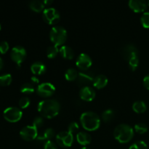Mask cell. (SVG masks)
<instances>
[{
    "label": "cell",
    "instance_id": "1",
    "mask_svg": "<svg viewBox=\"0 0 149 149\" xmlns=\"http://www.w3.org/2000/svg\"><path fill=\"white\" fill-rule=\"evenodd\" d=\"M61 106L58 100L54 99H47L42 100L38 104V111L44 117L51 119L58 114Z\"/></svg>",
    "mask_w": 149,
    "mask_h": 149
},
{
    "label": "cell",
    "instance_id": "2",
    "mask_svg": "<svg viewBox=\"0 0 149 149\" xmlns=\"http://www.w3.org/2000/svg\"><path fill=\"white\" fill-rule=\"evenodd\" d=\"M81 125L88 131H94L98 129L100 125V119L97 113L92 111L84 112L80 117Z\"/></svg>",
    "mask_w": 149,
    "mask_h": 149
},
{
    "label": "cell",
    "instance_id": "3",
    "mask_svg": "<svg viewBox=\"0 0 149 149\" xmlns=\"http://www.w3.org/2000/svg\"><path fill=\"white\" fill-rule=\"evenodd\" d=\"M116 140L121 143H126L130 141L134 136L133 128L127 124L119 125L113 131Z\"/></svg>",
    "mask_w": 149,
    "mask_h": 149
},
{
    "label": "cell",
    "instance_id": "4",
    "mask_svg": "<svg viewBox=\"0 0 149 149\" xmlns=\"http://www.w3.org/2000/svg\"><path fill=\"white\" fill-rule=\"evenodd\" d=\"M49 38L54 45L63 46L67 39L66 30L61 26H54L49 32Z\"/></svg>",
    "mask_w": 149,
    "mask_h": 149
},
{
    "label": "cell",
    "instance_id": "5",
    "mask_svg": "<svg viewBox=\"0 0 149 149\" xmlns=\"http://www.w3.org/2000/svg\"><path fill=\"white\" fill-rule=\"evenodd\" d=\"M4 118L9 122H17L23 116V112L17 107H9L4 111Z\"/></svg>",
    "mask_w": 149,
    "mask_h": 149
},
{
    "label": "cell",
    "instance_id": "6",
    "mask_svg": "<svg viewBox=\"0 0 149 149\" xmlns=\"http://www.w3.org/2000/svg\"><path fill=\"white\" fill-rule=\"evenodd\" d=\"M56 141L61 147L68 148L71 146L74 142V135L68 131H63L56 135Z\"/></svg>",
    "mask_w": 149,
    "mask_h": 149
},
{
    "label": "cell",
    "instance_id": "7",
    "mask_svg": "<svg viewBox=\"0 0 149 149\" xmlns=\"http://www.w3.org/2000/svg\"><path fill=\"white\" fill-rule=\"evenodd\" d=\"M43 18L45 22L49 24H55L60 20V14L56 9L53 7H49L44 10Z\"/></svg>",
    "mask_w": 149,
    "mask_h": 149
},
{
    "label": "cell",
    "instance_id": "8",
    "mask_svg": "<svg viewBox=\"0 0 149 149\" xmlns=\"http://www.w3.org/2000/svg\"><path fill=\"white\" fill-rule=\"evenodd\" d=\"M38 135H39L38 129L35 127L33 125H28V126L24 127L20 132V137L23 140L27 141L36 139Z\"/></svg>",
    "mask_w": 149,
    "mask_h": 149
},
{
    "label": "cell",
    "instance_id": "9",
    "mask_svg": "<svg viewBox=\"0 0 149 149\" xmlns=\"http://www.w3.org/2000/svg\"><path fill=\"white\" fill-rule=\"evenodd\" d=\"M12 60L20 65V63L25 60L26 57V51L22 46H15L12 49L10 53Z\"/></svg>",
    "mask_w": 149,
    "mask_h": 149
},
{
    "label": "cell",
    "instance_id": "10",
    "mask_svg": "<svg viewBox=\"0 0 149 149\" xmlns=\"http://www.w3.org/2000/svg\"><path fill=\"white\" fill-rule=\"evenodd\" d=\"M38 95L43 97H47L52 95L55 92V87L49 82H43L39 84L36 89Z\"/></svg>",
    "mask_w": 149,
    "mask_h": 149
},
{
    "label": "cell",
    "instance_id": "11",
    "mask_svg": "<svg viewBox=\"0 0 149 149\" xmlns=\"http://www.w3.org/2000/svg\"><path fill=\"white\" fill-rule=\"evenodd\" d=\"M93 61L91 58L86 53H81L77 57L76 61V65L79 69L87 71L92 65Z\"/></svg>",
    "mask_w": 149,
    "mask_h": 149
},
{
    "label": "cell",
    "instance_id": "12",
    "mask_svg": "<svg viewBox=\"0 0 149 149\" xmlns=\"http://www.w3.org/2000/svg\"><path fill=\"white\" fill-rule=\"evenodd\" d=\"M94 73L93 71H84V72L79 73L78 77H77V83L78 84L81 86H87V84L93 83L94 81Z\"/></svg>",
    "mask_w": 149,
    "mask_h": 149
},
{
    "label": "cell",
    "instance_id": "13",
    "mask_svg": "<svg viewBox=\"0 0 149 149\" xmlns=\"http://www.w3.org/2000/svg\"><path fill=\"white\" fill-rule=\"evenodd\" d=\"M79 96L83 100L92 101L95 97V91L92 87H89V86H85L80 90Z\"/></svg>",
    "mask_w": 149,
    "mask_h": 149
},
{
    "label": "cell",
    "instance_id": "14",
    "mask_svg": "<svg viewBox=\"0 0 149 149\" xmlns=\"http://www.w3.org/2000/svg\"><path fill=\"white\" fill-rule=\"evenodd\" d=\"M122 55L125 59L129 61L132 57L138 56V50L134 45L128 44L122 49Z\"/></svg>",
    "mask_w": 149,
    "mask_h": 149
},
{
    "label": "cell",
    "instance_id": "15",
    "mask_svg": "<svg viewBox=\"0 0 149 149\" xmlns=\"http://www.w3.org/2000/svg\"><path fill=\"white\" fill-rule=\"evenodd\" d=\"M128 4H129L130 7L135 13L143 12L147 8V5H148L146 1H143V0H130Z\"/></svg>",
    "mask_w": 149,
    "mask_h": 149
},
{
    "label": "cell",
    "instance_id": "16",
    "mask_svg": "<svg viewBox=\"0 0 149 149\" xmlns=\"http://www.w3.org/2000/svg\"><path fill=\"white\" fill-rule=\"evenodd\" d=\"M55 131L52 128H47L42 133L38 135L36 140L38 141H44L45 143L47 141H50L51 138L55 136Z\"/></svg>",
    "mask_w": 149,
    "mask_h": 149
},
{
    "label": "cell",
    "instance_id": "17",
    "mask_svg": "<svg viewBox=\"0 0 149 149\" xmlns=\"http://www.w3.org/2000/svg\"><path fill=\"white\" fill-rule=\"evenodd\" d=\"M108 83V78L103 74H100L95 77L93 86L97 89H101L106 87Z\"/></svg>",
    "mask_w": 149,
    "mask_h": 149
},
{
    "label": "cell",
    "instance_id": "18",
    "mask_svg": "<svg viewBox=\"0 0 149 149\" xmlns=\"http://www.w3.org/2000/svg\"><path fill=\"white\" fill-rule=\"evenodd\" d=\"M46 68L45 64L39 61L33 63L31 66V70L35 75H41V74H44L46 71Z\"/></svg>",
    "mask_w": 149,
    "mask_h": 149
},
{
    "label": "cell",
    "instance_id": "19",
    "mask_svg": "<svg viewBox=\"0 0 149 149\" xmlns=\"http://www.w3.org/2000/svg\"><path fill=\"white\" fill-rule=\"evenodd\" d=\"M59 52L61 56L65 59H72L74 56V52L73 49L66 45H63L59 49Z\"/></svg>",
    "mask_w": 149,
    "mask_h": 149
},
{
    "label": "cell",
    "instance_id": "20",
    "mask_svg": "<svg viewBox=\"0 0 149 149\" xmlns=\"http://www.w3.org/2000/svg\"><path fill=\"white\" fill-rule=\"evenodd\" d=\"M77 140L81 145L86 146L90 144L91 142V136L85 132H80L77 135Z\"/></svg>",
    "mask_w": 149,
    "mask_h": 149
},
{
    "label": "cell",
    "instance_id": "21",
    "mask_svg": "<svg viewBox=\"0 0 149 149\" xmlns=\"http://www.w3.org/2000/svg\"><path fill=\"white\" fill-rule=\"evenodd\" d=\"M132 109L136 113H143V112H145L146 111L147 106L145 102L142 101V100H138V101H135L133 103V105H132Z\"/></svg>",
    "mask_w": 149,
    "mask_h": 149
},
{
    "label": "cell",
    "instance_id": "22",
    "mask_svg": "<svg viewBox=\"0 0 149 149\" xmlns=\"http://www.w3.org/2000/svg\"><path fill=\"white\" fill-rule=\"evenodd\" d=\"M45 5L43 1H39V0H33V1H31L29 3L30 8L33 11L36 12V13H39V12L43 10L44 8H45Z\"/></svg>",
    "mask_w": 149,
    "mask_h": 149
},
{
    "label": "cell",
    "instance_id": "23",
    "mask_svg": "<svg viewBox=\"0 0 149 149\" xmlns=\"http://www.w3.org/2000/svg\"><path fill=\"white\" fill-rule=\"evenodd\" d=\"M34 86L31 83H24L20 87V92L25 94H31L34 92Z\"/></svg>",
    "mask_w": 149,
    "mask_h": 149
},
{
    "label": "cell",
    "instance_id": "24",
    "mask_svg": "<svg viewBox=\"0 0 149 149\" xmlns=\"http://www.w3.org/2000/svg\"><path fill=\"white\" fill-rule=\"evenodd\" d=\"M78 73L74 68H68L65 73V77L68 81H74L78 77Z\"/></svg>",
    "mask_w": 149,
    "mask_h": 149
},
{
    "label": "cell",
    "instance_id": "25",
    "mask_svg": "<svg viewBox=\"0 0 149 149\" xmlns=\"http://www.w3.org/2000/svg\"><path fill=\"white\" fill-rule=\"evenodd\" d=\"M47 55L49 58H53L58 55V53L59 52V49L58 48V47L55 46V45H51L49 46L47 49Z\"/></svg>",
    "mask_w": 149,
    "mask_h": 149
},
{
    "label": "cell",
    "instance_id": "26",
    "mask_svg": "<svg viewBox=\"0 0 149 149\" xmlns=\"http://www.w3.org/2000/svg\"><path fill=\"white\" fill-rule=\"evenodd\" d=\"M114 114L115 113L113 110H112V109H107V110L104 111L103 113H102V119H103L104 122H108L113 119Z\"/></svg>",
    "mask_w": 149,
    "mask_h": 149
},
{
    "label": "cell",
    "instance_id": "27",
    "mask_svg": "<svg viewBox=\"0 0 149 149\" xmlns=\"http://www.w3.org/2000/svg\"><path fill=\"white\" fill-rule=\"evenodd\" d=\"M12 82V76L10 74H3L0 76V85L8 86Z\"/></svg>",
    "mask_w": 149,
    "mask_h": 149
},
{
    "label": "cell",
    "instance_id": "28",
    "mask_svg": "<svg viewBox=\"0 0 149 149\" xmlns=\"http://www.w3.org/2000/svg\"><path fill=\"white\" fill-rule=\"evenodd\" d=\"M129 149H148V146L144 141H137L130 146Z\"/></svg>",
    "mask_w": 149,
    "mask_h": 149
},
{
    "label": "cell",
    "instance_id": "29",
    "mask_svg": "<svg viewBox=\"0 0 149 149\" xmlns=\"http://www.w3.org/2000/svg\"><path fill=\"white\" fill-rule=\"evenodd\" d=\"M135 130L140 134H143L148 131V126L144 123H138L135 125Z\"/></svg>",
    "mask_w": 149,
    "mask_h": 149
},
{
    "label": "cell",
    "instance_id": "30",
    "mask_svg": "<svg viewBox=\"0 0 149 149\" xmlns=\"http://www.w3.org/2000/svg\"><path fill=\"white\" fill-rule=\"evenodd\" d=\"M129 62L130 67L131 70L132 71H135L138 66V63H139V58H138V56H135L131 58L128 61Z\"/></svg>",
    "mask_w": 149,
    "mask_h": 149
},
{
    "label": "cell",
    "instance_id": "31",
    "mask_svg": "<svg viewBox=\"0 0 149 149\" xmlns=\"http://www.w3.org/2000/svg\"><path fill=\"white\" fill-rule=\"evenodd\" d=\"M141 21L144 28H149V12H145L142 15Z\"/></svg>",
    "mask_w": 149,
    "mask_h": 149
},
{
    "label": "cell",
    "instance_id": "32",
    "mask_svg": "<svg viewBox=\"0 0 149 149\" xmlns=\"http://www.w3.org/2000/svg\"><path fill=\"white\" fill-rule=\"evenodd\" d=\"M18 104L21 109H26L30 105V99L27 97H21L19 100Z\"/></svg>",
    "mask_w": 149,
    "mask_h": 149
},
{
    "label": "cell",
    "instance_id": "33",
    "mask_svg": "<svg viewBox=\"0 0 149 149\" xmlns=\"http://www.w3.org/2000/svg\"><path fill=\"white\" fill-rule=\"evenodd\" d=\"M44 125V119L42 116H36V118L34 119L33 122V126L35 127L36 128L39 129V127H42Z\"/></svg>",
    "mask_w": 149,
    "mask_h": 149
},
{
    "label": "cell",
    "instance_id": "34",
    "mask_svg": "<svg viewBox=\"0 0 149 149\" xmlns=\"http://www.w3.org/2000/svg\"><path fill=\"white\" fill-rule=\"evenodd\" d=\"M9 44L6 41L0 42V53L4 54L8 51Z\"/></svg>",
    "mask_w": 149,
    "mask_h": 149
},
{
    "label": "cell",
    "instance_id": "35",
    "mask_svg": "<svg viewBox=\"0 0 149 149\" xmlns=\"http://www.w3.org/2000/svg\"><path fill=\"white\" fill-rule=\"evenodd\" d=\"M79 130V125L77 122H73L68 125V132L71 133H74Z\"/></svg>",
    "mask_w": 149,
    "mask_h": 149
},
{
    "label": "cell",
    "instance_id": "36",
    "mask_svg": "<svg viewBox=\"0 0 149 149\" xmlns=\"http://www.w3.org/2000/svg\"><path fill=\"white\" fill-rule=\"evenodd\" d=\"M44 149H58L56 144L51 141H47L44 144Z\"/></svg>",
    "mask_w": 149,
    "mask_h": 149
},
{
    "label": "cell",
    "instance_id": "37",
    "mask_svg": "<svg viewBox=\"0 0 149 149\" xmlns=\"http://www.w3.org/2000/svg\"><path fill=\"white\" fill-rule=\"evenodd\" d=\"M143 84L146 88L149 90V74L143 78Z\"/></svg>",
    "mask_w": 149,
    "mask_h": 149
},
{
    "label": "cell",
    "instance_id": "38",
    "mask_svg": "<svg viewBox=\"0 0 149 149\" xmlns=\"http://www.w3.org/2000/svg\"><path fill=\"white\" fill-rule=\"evenodd\" d=\"M31 79L32 82L34 83V84H39V79H38L36 77H35V76H33V77H32Z\"/></svg>",
    "mask_w": 149,
    "mask_h": 149
},
{
    "label": "cell",
    "instance_id": "39",
    "mask_svg": "<svg viewBox=\"0 0 149 149\" xmlns=\"http://www.w3.org/2000/svg\"><path fill=\"white\" fill-rule=\"evenodd\" d=\"M44 4H45V5H49L50 4H52V1H51V0H45V1H43Z\"/></svg>",
    "mask_w": 149,
    "mask_h": 149
},
{
    "label": "cell",
    "instance_id": "40",
    "mask_svg": "<svg viewBox=\"0 0 149 149\" xmlns=\"http://www.w3.org/2000/svg\"><path fill=\"white\" fill-rule=\"evenodd\" d=\"M3 65H4V62H3V60L0 58V71H1V68H3Z\"/></svg>",
    "mask_w": 149,
    "mask_h": 149
},
{
    "label": "cell",
    "instance_id": "41",
    "mask_svg": "<svg viewBox=\"0 0 149 149\" xmlns=\"http://www.w3.org/2000/svg\"><path fill=\"white\" fill-rule=\"evenodd\" d=\"M81 149H90V148H87V147H83V148H81Z\"/></svg>",
    "mask_w": 149,
    "mask_h": 149
},
{
    "label": "cell",
    "instance_id": "42",
    "mask_svg": "<svg viewBox=\"0 0 149 149\" xmlns=\"http://www.w3.org/2000/svg\"><path fill=\"white\" fill-rule=\"evenodd\" d=\"M147 4H148V6H149V1H148V3H147Z\"/></svg>",
    "mask_w": 149,
    "mask_h": 149
},
{
    "label": "cell",
    "instance_id": "43",
    "mask_svg": "<svg viewBox=\"0 0 149 149\" xmlns=\"http://www.w3.org/2000/svg\"><path fill=\"white\" fill-rule=\"evenodd\" d=\"M0 30H1V24H0Z\"/></svg>",
    "mask_w": 149,
    "mask_h": 149
}]
</instances>
